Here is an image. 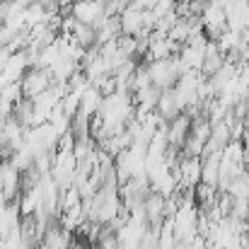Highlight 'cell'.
Here are the masks:
<instances>
[{"label":"cell","instance_id":"obj_2","mask_svg":"<svg viewBox=\"0 0 249 249\" xmlns=\"http://www.w3.org/2000/svg\"><path fill=\"white\" fill-rule=\"evenodd\" d=\"M53 85V78L46 68H29L22 80H19V87H22V97L24 99H34L39 97L41 92H46L49 87Z\"/></svg>","mask_w":249,"mask_h":249},{"label":"cell","instance_id":"obj_10","mask_svg":"<svg viewBox=\"0 0 249 249\" xmlns=\"http://www.w3.org/2000/svg\"><path fill=\"white\" fill-rule=\"evenodd\" d=\"M245 29H249V19H247V27H245Z\"/></svg>","mask_w":249,"mask_h":249},{"label":"cell","instance_id":"obj_9","mask_svg":"<svg viewBox=\"0 0 249 249\" xmlns=\"http://www.w3.org/2000/svg\"><path fill=\"white\" fill-rule=\"evenodd\" d=\"M174 7H177V0H155L153 7H148V10L155 15V19H160L167 12H174Z\"/></svg>","mask_w":249,"mask_h":249},{"label":"cell","instance_id":"obj_8","mask_svg":"<svg viewBox=\"0 0 249 249\" xmlns=\"http://www.w3.org/2000/svg\"><path fill=\"white\" fill-rule=\"evenodd\" d=\"M0 99H5V102H10V104H17L19 99H22V87L19 83H7L0 87Z\"/></svg>","mask_w":249,"mask_h":249},{"label":"cell","instance_id":"obj_1","mask_svg":"<svg viewBox=\"0 0 249 249\" xmlns=\"http://www.w3.org/2000/svg\"><path fill=\"white\" fill-rule=\"evenodd\" d=\"M145 71H148V75H150V83L155 85L158 89L174 87V83L179 80V63H177V56L148 61Z\"/></svg>","mask_w":249,"mask_h":249},{"label":"cell","instance_id":"obj_7","mask_svg":"<svg viewBox=\"0 0 249 249\" xmlns=\"http://www.w3.org/2000/svg\"><path fill=\"white\" fill-rule=\"evenodd\" d=\"M102 99H104V94L94 87V85H87V89H85L83 94H80V104H78V114H83L87 119H92L97 111H99V107H102Z\"/></svg>","mask_w":249,"mask_h":249},{"label":"cell","instance_id":"obj_4","mask_svg":"<svg viewBox=\"0 0 249 249\" xmlns=\"http://www.w3.org/2000/svg\"><path fill=\"white\" fill-rule=\"evenodd\" d=\"M22 172L12 165L10 160H2L0 162V191L7 201H12V196H17L19 191V184H22Z\"/></svg>","mask_w":249,"mask_h":249},{"label":"cell","instance_id":"obj_6","mask_svg":"<svg viewBox=\"0 0 249 249\" xmlns=\"http://www.w3.org/2000/svg\"><path fill=\"white\" fill-rule=\"evenodd\" d=\"M71 247V232L58 225H49L41 235V249H68Z\"/></svg>","mask_w":249,"mask_h":249},{"label":"cell","instance_id":"obj_3","mask_svg":"<svg viewBox=\"0 0 249 249\" xmlns=\"http://www.w3.org/2000/svg\"><path fill=\"white\" fill-rule=\"evenodd\" d=\"M71 15H73L78 22L94 27V24L104 17V0H75V2L71 5Z\"/></svg>","mask_w":249,"mask_h":249},{"label":"cell","instance_id":"obj_5","mask_svg":"<svg viewBox=\"0 0 249 249\" xmlns=\"http://www.w3.org/2000/svg\"><path fill=\"white\" fill-rule=\"evenodd\" d=\"M0 71H2V75L12 83H19L22 80V75L29 71V61H27V56H24V51H12L10 56H7V61L0 66Z\"/></svg>","mask_w":249,"mask_h":249}]
</instances>
